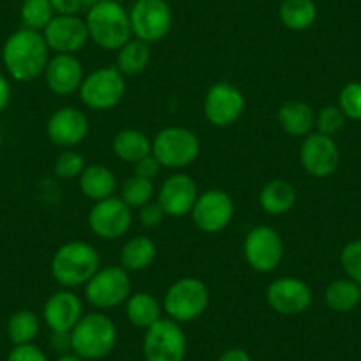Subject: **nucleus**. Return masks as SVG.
<instances>
[{
  "mask_svg": "<svg viewBox=\"0 0 361 361\" xmlns=\"http://www.w3.org/2000/svg\"><path fill=\"white\" fill-rule=\"evenodd\" d=\"M50 48L44 41L43 32L30 29H20L6 39L2 47V62L16 82H34L44 75Z\"/></svg>",
  "mask_w": 361,
  "mask_h": 361,
  "instance_id": "1",
  "label": "nucleus"
},
{
  "mask_svg": "<svg viewBox=\"0 0 361 361\" xmlns=\"http://www.w3.org/2000/svg\"><path fill=\"white\" fill-rule=\"evenodd\" d=\"M102 257L98 250L85 241L62 245L51 259V276L64 289H75L89 282L99 271Z\"/></svg>",
  "mask_w": 361,
  "mask_h": 361,
  "instance_id": "2",
  "label": "nucleus"
},
{
  "mask_svg": "<svg viewBox=\"0 0 361 361\" xmlns=\"http://www.w3.org/2000/svg\"><path fill=\"white\" fill-rule=\"evenodd\" d=\"M89 39L94 41L103 50H119L131 39L130 13L121 2L102 0L99 4L89 9L85 16Z\"/></svg>",
  "mask_w": 361,
  "mask_h": 361,
  "instance_id": "3",
  "label": "nucleus"
},
{
  "mask_svg": "<svg viewBox=\"0 0 361 361\" xmlns=\"http://www.w3.org/2000/svg\"><path fill=\"white\" fill-rule=\"evenodd\" d=\"M116 343V324L102 312L83 315L71 331V350L82 360H102L112 353Z\"/></svg>",
  "mask_w": 361,
  "mask_h": 361,
  "instance_id": "4",
  "label": "nucleus"
},
{
  "mask_svg": "<svg viewBox=\"0 0 361 361\" xmlns=\"http://www.w3.org/2000/svg\"><path fill=\"white\" fill-rule=\"evenodd\" d=\"M209 287L200 279L185 276L166 289L163 298V310L169 319L185 324L199 319L209 307Z\"/></svg>",
  "mask_w": 361,
  "mask_h": 361,
  "instance_id": "5",
  "label": "nucleus"
},
{
  "mask_svg": "<svg viewBox=\"0 0 361 361\" xmlns=\"http://www.w3.org/2000/svg\"><path fill=\"white\" fill-rule=\"evenodd\" d=\"M126 76L114 68H99L85 76L80 85V99L87 109L105 112L123 102L126 94Z\"/></svg>",
  "mask_w": 361,
  "mask_h": 361,
  "instance_id": "6",
  "label": "nucleus"
},
{
  "mask_svg": "<svg viewBox=\"0 0 361 361\" xmlns=\"http://www.w3.org/2000/svg\"><path fill=\"white\" fill-rule=\"evenodd\" d=\"M152 154L166 169L188 166L200 154L199 137L188 128H165L152 140Z\"/></svg>",
  "mask_w": 361,
  "mask_h": 361,
  "instance_id": "7",
  "label": "nucleus"
},
{
  "mask_svg": "<svg viewBox=\"0 0 361 361\" xmlns=\"http://www.w3.org/2000/svg\"><path fill=\"white\" fill-rule=\"evenodd\" d=\"M87 301L99 310H110L126 303L131 296V280L128 271L121 266L99 267L85 283Z\"/></svg>",
  "mask_w": 361,
  "mask_h": 361,
  "instance_id": "8",
  "label": "nucleus"
},
{
  "mask_svg": "<svg viewBox=\"0 0 361 361\" xmlns=\"http://www.w3.org/2000/svg\"><path fill=\"white\" fill-rule=\"evenodd\" d=\"M186 350L188 342L179 322L161 317L145 329V361H185Z\"/></svg>",
  "mask_w": 361,
  "mask_h": 361,
  "instance_id": "9",
  "label": "nucleus"
},
{
  "mask_svg": "<svg viewBox=\"0 0 361 361\" xmlns=\"http://www.w3.org/2000/svg\"><path fill=\"white\" fill-rule=\"evenodd\" d=\"M131 32L144 43H159L172 29V9L166 0H137L130 11Z\"/></svg>",
  "mask_w": 361,
  "mask_h": 361,
  "instance_id": "10",
  "label": "nucleus"
},
{
  "mask_svg": "<svg viewBox=\"0 0 361 361\" xmlns=\"http://www.w3.org/2000/svg\"><path fill=\"white\" fill-rule=\"evenodd\" d=\"M245 260L257 273H271L283 259V241L275 228L260 225L246 234L243 245Z\"/></svg>",
  "mask_w": 361,
  "mask_h": 361,
  "instance_id": "11",
  "label": "nucleus"
},
{
  "mask_svg": "<svg viewBox=\"0 0 361 361\" xmlns=\"http://www.w3.org/2000/svg\"><path fill=\"white\" fill-rule=\"evenodd\" d=\"M246 106L241 90L228 82H218L204 98V116L213 126L227 128L238 123Z\"/></svg>",
  "mask_w": 361,
  "mask_h": 361,
  "instance_id": "12",
  "label": "nucleus"
},
{
  "mask_svg": "<svg viewBox=\"0 0 361 361\" xmlns=\"http://www.w3.org/2000/svg\"><path fill=\"white\" fill-rule=\"evenodd\" d=\"M193 224L206 234H218L234 218V202L224 190H207L200 193L192 211Z\"/></svg>",
  "mask_w": 361,
  "mask_h": 361,
  "instance_id": "13",
  "label": "nucleus"
},
{
  "mask_svg": "<svg viewBox=\"0 0 361 361\" xmlns=\"http://www.w3.org/2000/svg\"><path fill=\"white\" fill-rule=\"evenodd\" d=\"M89 227L98 238L102 239H119L130 231L131 207L124 204V200L117 197L99 200L89 211Z\"/></svg>",
  "mask_w": 361,
  "mask_h": 361,
  "instance_id": "14",
  "label": "nucleus"
},
{
  "mask_svg": "<svg viewBox=\"0 0 361 361\" xmlns=\"http://www.w3.org/2000/svg\"><path fill=\"white\" fill-rule=\"evenodd\" d=\"M271 310L282 315H298L308 310L314 300L310 286L296 276H280L273 280L266 293Z\"/></svg>",
  "mask_w": 361,
  "mask_h": 361,
  "instance_id": "15",
  "label": "nucleus"
},
{
  "mask_svg": "<svg viewBox=\"0 0 361 361\" xmlns=\"http://www.w3.org/2000/svg\"><path fill=\"white\" fill-rule=\"evenodd\" d=\"M301 166L312 177H328L336 170L340 163L338 145L331 137L322 133H310L303 140L300 149Z\"/></svg>",
  "mask_w": 361,
  "mask_h": 361,
  "instance_id": "16",
  "label": "nucleus"
},
{
  "mask_svg": "<svg viewBox=\"0 0 361 361\" xmlns=\"http://www.w3.org/2000/svg\"><path fill=\"white\" fill-rule=\"evenodd\" d=\"M43 37L51 51L69 55L78 54V51L85 47L87 41H90L85 20L80 18L78 15H55L54 20L47 25V29L43 30Z\"/></svg>",
  "mask_w": 361,
  "mask_h": 361,
  "instance_id": "17",
  "label": "nucleus"
},
{
  "mask_svg": "<svg viewBox=\"0 0 361 361\" xmlns=\"http://www.w3.org/2000/svg\"><path fill=\"white\" fill-rule=\"evenodd\" d=\"M199 195V188L193 177H190L188 173H173L159 188L158 202L166 216L180 218L192 214Z\"/></svg>",
  "mask_w": 361,
  "mask_h": 361,
  "instance_id": "18",
  "label": "nucleus"
},
{
  "mask_svg": "<svg viewBox=\"0 0 361 361\" xmlns=\"http://www.w3.org/2000/svg\"><path fill=\"white\" fill-rule=\"evenodd\" d=\"M89 133V119L82 110L64 106L50 116L47 123V137L59 147H75L82 144Z\"/></svg>",
  "mask_w": 361,
  "mask_h": 361,
  "instance_id": "19",
  "label": "nucleus"
},
{
  "mask_svg": "<svg viewBox=\"0 0 361 361\" xmlns=\"http://www.w3.org/2000/svg\"><path fill=\"white\" fill-rule=\"evenodd\" d=\"M82 317V300L69 289L51 294L43 307V319L51 331L71 333Z\"/></svg>",
  "mask_w": 361,
  "mask_h": 361,
  "instance_id": "20",
  "label": "nucleus"
},
{
  "mask_svg": "<svg viewBox=\"0 0 361 361\" xmlns=\"http://www.w3.org/2000/svg\"><path fill=\"white\" fill-rule=\"evenodd\" d=\"M43 76L48 89L57 96H69L80 90V85L85 78L82 62L69 54H55L54 57H50Z\"/></svg>",
  "mask_w": 361,
  "mask_h": 361,
  "instance_id": "21",
  "label": "nucleus"
},
{
  "mask_svg": "<svg viewBox=\"0 0 361 361\" xmlns=\"http://www.w3.org/2000/svg\"><path fill=\"white\" fill-rule=\"evenodd\" d=\"M298 199L296 188L286 179H273L262 186L259 193V204L264 213L271 216H282L289 213Z\"/></svg>",
  "mask_w": 361,
  "mask_h": 361,
  "instance_id": "22",
  "label": "nucleus"
},
{
  "mask_svg": "<svg viewBox=\"0 0 361 361\" xmlns=\"http://www.w3.org/2000/svg\"><path fill=\"white\" fill-rule=\"evenodd\" d=\"M280 128L290 137H307L315 128V114L305 102H286L276 112Z\"/></svg>",
  "mask_w": 361,
  "mask_h": 361,
  "instance_id": "23",
  "label": "nucleus"
},
{
  "mask_svg": "<svg viewBox=\"0 0 361 361\" xmlns=\"http://www.w3.org/2000/svg\"><path fill=\"white\" fill-rule=\"evenodd\" d=\"M78 179L80 190H82L83 195L87 199L94 200V202L110 199L117 190L116 173L106 169L105 165L85 166V170H83Z\"/></svg>",
  "mask_w": 361,
  "mask_h": 361,
  "instance_id": "24",
  "label": "nucleus"
},
{
  "mask_svg": "<svg viewBox=\"0 0 361 361\" xmlns=\"http://www.w3.org/2000/svg\"><path fill=\"white\" fill-rule=\"evenodd\" d=\"M158 248L147 235H135L121 248L119 266L126 271H144L156 260Z\"/></svg>",
  "mask_w": 361,
  "mask_h": 361,
  "instance_id": "25",
  "label": "nucleus"
},
{
  "mask_svg": "<svg viewBox=\"0 0 361 361\" xmlns=\"http://www.w3.org/2000/svg\"><path fill=\"white\" fill-rule=\"evenodd\" d=\"M114 154L126 163H137L138 159L152 154V140L138 130H121L112 142Z\"/></svg>",
  "mask_w": 361,
  "mask_h": 361,
  "instance_id": "26",
  "label": "nucleus"
},
{
  "mask_svg": "<svg viewBox=\"0 0 361 361\" xmlns=\"http://www.w3.org/2000/svg\"><path fill=\"white\" fill-rule=\"evenodd\" d=\"M161 305L152 294L135 293L126 301V317L135 328L147 329L161 319Z\"/></svg>",
  "mask_w": 361,
  "mask_h": 361,
  "instance_id": "27",
  "label": "nucleus"
},
{
  "mask_svg": "<svg viewBox=\"0 0 361 361\" xmlns=\"http://www.w3.org/2000/svg\"><path fill=\"white\" fill-rule=\"evenodd\" d=\"M151 62V47L140 39H130L123 48L117 50L116 68L124 76H135L145 71Z\"/></svg>",
  "mask_w": 361,
  "mask_h": 361,
  "instance_id": "28",
  "label": "nucleus"
},
{
  "mask_svg": "<svg viewBox=\"0 0 361 361\" xmlns=\"http://www.w3.org/2000/svg\"><path fill=\"white\" fill-rule=\"evenodd\" d=\"M280 20L290 30H307L317 20V6L314 0H283L280 4Z\"/></svg>",
  "mask_w": 361,
  "mask_h": 361,
  "instance_id": "29",
  "label": "nucleus"
},
{
  "mask_svg": "<svg viewBox=\"0 0 361 361\" xmlns=\"http://www.w3.org/2000/svg\"><path fill=\"white\" fill-rule=\"evenodd\" d=\"M324 300L333 312L345 314L361 303V287L350 279L333 280L326 289Z\"/></svg>",
  "mask_w": 361,
  "mask_h": 361,
  "instance_id": "30",
  "label": "nucleus"
},
{
  "mask_svg": "<svg viewBox=\"0 0 361 361\" xmlns=\"http://www.w3.org/2000/svg\"><path fill=\"white\" fill-rule=\"evenodd\" d=\"M41 329L39 317L30 310H18L9 317L8 336L15 345L32 343Z\"/></svg>",
  "mask_w": 361,
  "mask_h": 361,
  "instance_id": "31",
  "label": "nucleus"
},
{
  "mask_svg": "<svg viewBox=\"0 0 361 361\" xmlns=\"http://www.w3.org/2000/svg\"><path fill=\"white\" fill-rule=\"evenodd\" d=\"M55 11L50 0H23L20 8V20L23 29L43 32L48 23L54 20Z\"/></svg>",
  "mask_w": 361,
  "mask_h": 361,
  "instance_id": "32",
  "label": "nucleus"
},
{
  "mask_svg": "<svg viewBox=\"0 0 361 361\" xmlns=\"http://www.w3.org/2000/svg\"><path fill=\"white\" fill-rule=\"evenodd\" d=\"M152 195H154L152 180L138 176H131L130 179L124 180L123 188H121V199L124 200V204L130 207H138V209L151 202Z\"/></svg>",
  "mask_w": 361,
  "mask_h": 361,
  "instance_id": "33",
  "label": "nucleus"
},
{
  "mask_svg": "<svg viewBox=\"0 0 361 361\" xmlns=\"http://www.w3.org/2000/svg\"><path fill=\"white\" fill-rule=\"evenodd\" d=\"M345 119L347 117L343 116L340 106H324V109L319 110V114H315V130H317V133L333 137V135L340 133L343 130Z\"/></svg>",
  "mask_w": 361,
  "mask_h": 361,
  "instance_id": "34",
  "label": "nucleus"
},
{
  "mask_svg": "<svg viewBox=\"0 0 361 361\" xmlns=\"http://www.w3.org/2000/svg\"><path fill=\"white\" fill-rule=\"evenodd\" d=\"M85 170V159L76 151H64L55 159L54 172L59 179H75Z\"/></svg>",
  "mask_w": 361,
  "mask_h": 361,
  "instance_id": "35",
  "label": "nucleus"
},
{
  "mask_svg": "<svg viewBox=\"0 0 361 361\" xmlns=\"http://www.w3.org/2000/svg\"><path fill=\"white\" fill-rule=\"evenodd\" d=\"M338 106L347 119L361 121V83H347L340 92Z\"/></svg>",
  "mask_w": 361,
  "mask_h": 361,
  "instance_id": "36",
  "label": "nucleus"
},
{
  "mask_svg": "<svg viewBox=\"0 0 361 361\" xmlns=\"http://www.w3.org/2000/svg\"><path fill=\"white\" fill-rule=\"evenodd\" d=\"M340 260L347 276L361 287V239L343 246Z\"/></svg>",
  "mask_w": 361,
  "mask_h": 361,
  "instance_id": "37",
  "label": "nucleus"
},
{
  "mask_svg": "<svg viewBox=\"0 0 361 361\" xmlns=\"http://www.w3.org/2000/svg\"><path fill=\"white\" fill-rule=\"evenodd\" d=\"M6 361H48V357L37 345L25 343V345H15Z\"/></svg>",
  "mask_w": 361,
  "mask_h": 361,
  "instance_id": "38",
  "label": "nucleus"
},
{
  "mask_svg": "<svg viewBox=\"0 0 361 361\" xmlns=\"http://www.w3.org/2000/svg\"><path fill=\"white\" fill-rule=\"evenodd\" d=\"M138 216H140V224L144 225V227L154 228L161 224L163 218H165L166 214L165 211H163V207L159 206L158 200H156V202L151 200V202H147L145 206L140 207V214H138Z\"/></svg>",
  "mask_w": 361,
  "mask_h": 361,
  "instance_id": "39",
  "label": "nucleus"
},
{
  "mask_svg": "<svg viewBox=\"0 0 361 361\" xmlns=\"http://www.w3.org/2000/svg\"><path fill=\"white\" fill-rule=\"evenodd\" d=\"M161 163L154 158V154H149L145 158L138 159L137 163H133V176L144 177V179L152 180L161 170Z\"/></svg>",
  "mask_w": 361,
  "mask_h": 361,
  "instance_id": "40",
  "label": "nucleus"
},
{
  "mask_svg": "<svg viewBox=\"0 0 361 361\" xmlns=\"http://www.w3.org/2000/svg\"><path fill=\"white\" fill-rule=\"evenodd\" d=\"M55 15L59 16H76L82 11L80 0H50Z\"/></svg>",
  "mask_w": 361,
  "mask_h": 361,
  "instance_id": "41",
  "label": "nucleus"
},
{
  "mask_svg": "<svg viewBox=\"0 0 361 361\" xmlns=\"http://www.w3.org/2000/svg\"><path fill=\"white\" fill-rule=\"evenodd\" d=\"M50 345L51 349L57 350V353L68 354V349H71V333L51 331Z\"/></svg>",
  "mask_w": 361,
  "mask_h": 361,
  "instance_id": "42",
  "label": "nucleus"
},
{
  "mask_svg": "<svg viewBox=\"0 0 361 361\" xmlns=\"http://www.w3.org/2000/svg\"><path fill=\"white\" fill-rule=\"evenodd\" d=\"M11 103V83L6 78L4 73H0V114L4 112Z\"/></svg>",
  "mask_w": 361,
  "mask_h": 361,
  "instance_id": "43",
  "label": "nucleus"
},
{
  "mask_svg": "<svg viewBox=\"0 0 361 361\" xmlns=\"http://www.w3.org/2000/svg\"><path fill=\"white\" fill-rule=\"evenodd\" d=\"M218 361H252V357H250V354L246 353L245 349H238V347H235V349L225 350V353L218 357Z\"/></svg>",
  "mask_w": 361,
  "mask_h": 361,
  "instance_id": "44",
  "label": "nucleus"
},
{
  "mask_svg": "<svg viewBox=\"0 0 361 361\" xmlns=\"http://www.w3.org/2000/svg\"><path fill=\"white\" fill-rule=\"evenodd\" d=\"M99 2H102V0H80V4H82V9H87V11L94 8L96 4H99Z\"/></svg>",
  "mask_w": 361,
  "mask_h": 361,
  "instance_id": "45",
  "label": "nucleus"
},
{
  "mask_svg": "<svg viewBox=\"0 0 361 361\" xmlns=\"http://www.w3.org/2000/svg\"><path fill=\"white\" fill-rule=\"evenodd\" d=\"M57 361H83V360L80 356H76V354H62Z\"/></svg>",
  "mask_w": 361,
  "mask_h": 361,
  "instance_id": "46",
  "label": "nucleus"
},
{
  "mask_svg": "<svg viewBox=\"0 0 361 361\" xmlns=\"http://www.w3.org/2000/svg\"><path fill=\"white\" fill-rule=\"evenodd\" d=\"M0 147H2V131H0Z\"/></svg>",
  "mask_w": 361,
  "mask_h": 361,
  "instance_id": "47",
  "label": "nucleus"
},
{
  "mask_svg": "<svg viewBox=\"0 0 361 361\" xmlns=\"http://www.w3.org/2000/svg\"><path fill=\"white\" fill-rule=\"evenodd\" d=\"M110 2H121V0H110Z\"/></svg>",
  "mask_w": 361,
  "mask_h": 361,
  "instance_id": "48",
  "label": "nucleus"
}]
</instances>
